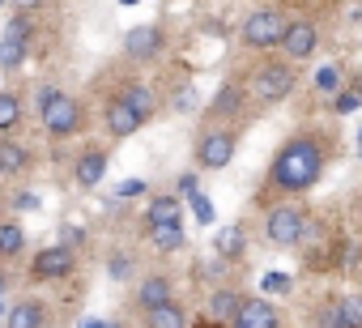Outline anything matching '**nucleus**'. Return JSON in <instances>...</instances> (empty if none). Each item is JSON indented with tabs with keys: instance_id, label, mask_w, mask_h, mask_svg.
Returning a JSON list of instances; mask_svg holds the SVG:
<instances>
[{
	"instance_id": "1",
	"label": "nucleus",
	"mask_w": 362,
	"mask_h": 328,
	"mask_svg": "<svg viewBox=\"0 0 362 328\" xmlns=\"http://www.w3.org/2000/svg\"><path fill=\"white\" fill-rule=\"evenodd\" d=\"M324 167H328V136L315 128H303L277 145V153L269 162V175H264V188L286 197V201L307 197L324 180Z\"/></svg>"
},
{
	"instance_id": "2",
	"label": "nucleus",
	"mask_w": 362,
	"mask_h": 328,
	"mask_svg": "<svg viewBox=\"0 0 362 328\" xmlns=\"http://www.w3.org/2000/svg\"><path fill=\"white\" fill-rule=\"evenodd\" d=\"M247 98L256 102V107H277V102H286L294 90H298V73H294V64L290 60H260L252 73H247Z\"/></svg>"
},
{
	"instance_id": "3",
	"label": "nucleus",
	"mask_w": 362,
	"mask_h": 328,
	"mask_svg": "<svg viewBox=\"0 0 362 328\" xmlns=\"http://www.w3.org/2000/svg\"><path fill=\"white\" fill-rule=\"evenodd\" d=\"M311 213L303 209V205H294V201H277V205H269L264 209V239L273 243V247H303L307 243V235H311Z\"/></svg>"
},
{
	"instance_id": "4",
	"label": "nucleus",
	"mask_w": 362,
	"mask_h": 328,
	"mask_svg": "<svg viewBox=\"0 0 362 328\" xmlns=\"http://www.w3.org/2000/svg\"><path fill=\"white\" fill-rule=\"evenodd\" d=\"M286 26H290V18H286L277 5H260V9H252V13L243 18L239 39H243V47H252V52H273V47L281 43Z\"/></svg>"
},
{
	"instance_id": "5",
	"label": "nucleus",
	"mask_w": 362,
	"mask_h": 328,
	"mask_svg": "<svg viewBox=\"0 0 362 328\" xmlns=\"http://www.w3.org/2000/svg\"><path fill=\"white\" fill-rule=\"evenodd\" d=\"M235 149H239V132L230 124H209L197 136V167L201 171H226Z\"/></svg>"
},
{
	"instance_id": "6",
	"label": "nucleus",
	"mask_w": 362,
	"mask_h": 328,
	"mask_svg": "<svg viewBox=\"0 0 362 328\" xmlns=\"http://www.w3.org/2000/svg\"><path fill=\"white\" fill-rule=\"evenodd\" d=\"M277 52H281V60H290V64L311 60V56L320 52V26H315L311 18H290V26H286Z\"/></svg>"
},
{
	"instance_id": "7",
	"label": "nucleus",
	"mask_w": 362,
	"mask_h": 328,
	"mask_svg": "<svg viewBox=\"0 0 362 328\" xmlns=\"http://www.w3.org/2000/svg\"><path fill=\"white\" fill-rule=\"evenodd\" d=\"M247 102H252V98H247V86H243V81H222V86H218V94H214V98H209V107H205V119H209V124L239 119Z\"/></svg>"
},
{
	"instance_id": "8",
	"label": "nucleus",
	"mask_w": 362,
	"mask_h": 328,
	"mask_svg": "<svg viewBox=\"0 0 362 328\" xmlns=\"http://www.w3.org/2000/svg\"><path fill=\"white\" fill-rule=\"evenodd\" d=\"M162 47H166L162 26H132V30L124 35V56H128L132 64H149V60H158Z\"/></svg>"
},
{
	"instance_id": "9",
	"label": "nucleus",
	"mask_w": 362,
	"mask_h": 328,
	"mask_svg": "<svg viewBox=\"0 0 362 328\" xmlns=\"http://www.w3.org/2000/svg\"><path fill=\"white\" fill-rule=\"evenodd\" d=\"M43 124H47V132L60 141V136H73L81 124H86V107L77 102V98H69V94H60L52 107H47V115H43Z\"/></svg>"
},
{
	"instance_id": "10",
	"label": "nucleus",
	"mask_w": 362,
	"mask_h": 328,
	"mask_svg": "<svg viewBox=\"0 0 362 328\" xmlns=\"http://www.w3.org/2000/svg\"><path fill=\"white\" fill-rule=\"evenodd\" d=\"M26 43H30V22H26V18H13V22L5 26V35H0V69H5V73L22 69Z\"/></svg>"
},
{
	"instance_id": "11",
	"label": "nucleus",
	"mask_w": 362,
	"mask_h": 328,
	"mask_svg": "<svg viewBox=\"0 0 362 328\" xmlns=\"http://www.w3.org/2000/svg\"><path fill=\"white\" fill-rule=\"evenodd\" d=\"M69 273H73V247H64V243L43 247L30 260V277L35 281H56V277H69Z\"/></svg>"
},
{
	"instance_id": "12",
	"label": "nucleus",
	"mask_w": 362,
	"mask_h": 328,
	"mask_svg": "<svg viewBox=\"0 0 362 328\" xmlns=\"http://www.w3.org/2000/svg\"><path fill=\"white\" fill-rule=\"evenodd\" d=\"M230 328H281V311H277L264 294H247Z\"/></svg>"
},
{
	"instance_id": "13",
	"label": "nucleus",
	"mask_w": 362,
	"mask_h": 328,
	"mask_svg": "<svg viewBox=\"0 0 362 328\" xmlns=\"http://www.w3.org/2000/svg\"><path fill=\"white\" fill-rule=\"evenodd\" d=\"M243 298L247 294H239L235 286H218L214 294H209V303H205V320H214V324H235V315H239V307H243Z\"/></svg>"
},
{
	"instance_id": "14",
	"label": "nucleus",
	"mask_w": 362,
	"mask_h": 328,
	"mask_svg": "<svg viewBox=\"0 0 362 328\" xmlns=\"http://www.w3.org/2000/svg\"><path fill=\"white\" fill-rule=\"evenodd\" d=\"M103 175H107V149H94V145H90V149L73 162V184L90 192V188L103 184Z\"/></svg>"
},
{
	"instance_id": "15",
	"label": "nucleus",
	"mask_w": 362,
	"mask_h": 328,
	"mask_svg": "<svg viewBox=\"0 0 362 328\" xmlns=\"http://www.w3.org/2000/svg\"><path fill=\"white\" fill-rule=\"evenodd\" d=\"M103 124H107V132H111L115 141H124V136H132L145 119H141V115H136V111H132V107L115 94V98L107 102V111H103Z\"/></svg>"
},
{
	"instance_id": "16",
	"label": "nucleus",
	"mask_w": 362,
	"mask_h": 328,
	"mask_svg": "<svg viewBox=\"0 0 362 328\" xmlns=\"http://www.w3.org/2000/svg\"><path fill=\"white\" fill-rule=\"evenodd\" d=\"M166 303H175V281L166 273H153L136 286V307L141 311H153V307H166Z\"/></svg>"
},
{
	"instance_id": "17",
	"label": "nucleus",
	"mask_w": 362,
	"mask_h": 328,
	"mask_svg": "<svg viewBox=\"0 0 362 328\" xmlns=\"http://www.w3.org/2000/svg\"><path fill=\"white\" fill-rule=\"evenodd\" d=\"M175 222H184V197H175V192L153 197L145 209V226H175Z\"/></svg>"
},
{
	"instance_id": "18",
	"label": "nucleus",
	"mask_w": 362,
	"mask_h": 328,
	"mask_svg": "<svg viewBox=\"0 0 362 328\" xmlns=\"http://www.w3.org/2000/svg\"><path fill=\"white\" fill-rule=\"evenodd\" d=\"M214 252H218L226 264L243 260V256H247V230H243V222H235V226H222V230L214 235Z\"/></svg>"
},
{
	"instance_id": "19",
	"label": "nucleus",
	"mask_w": 362,
	"mask_h": 328,
	"mask_svg": "<svg viewBox=\"0 0 362 328\" xmlns=\"http://www.w3.org/2000/svg\"><path fill=\"white\" fill-rule=\"evenodd\" d=\"M5 328H47V307L39 298H22V303L9 307Z\"/></svg>"
},
{
	"instance_id": "20",
	"label": "nucleus",
	"mask_w": 362,
	"mask_h": 328,
	"mask_svg": "<svg viewBox=\"0 0 362 328\" xmlns=\"http://www.w3.org/2000/svg\"><path fill=\"white\" fill-rule=\"evenodd\" d=\"M119 98H124V102H128V107H132V111H136V115H141L145 124H149V119L158 115V94H153V90H149L145 81H128V86L119 90Z\"/></svg>"
},
{
	"instance_id": "21",
	"label": "nucleus",
	"mask_w": 362,
	"mask_h": 328,
	"mask_svg": "<svg viewBox=\"0 0 362 328\" xmlns=\"http://www.w3.org/2000/svg\"><path fill=\"white\" fill-rule=\"evenodd\" d=\"M345 81H349V77H345V69H341V64H320V69H315V77H311V90H315L320 98H328V102H332V98L345 90Z\"/></svg>"
},
{
	"instance_id": "22",
	"label": "nucleus",
	"mask_w": 362,
	"mask_h": 328,
	"mask_svg": "<svg viewBox=\"0 0 362 328\" xmlns=\"http://www.w3.org/2000/svg\"><path fill=\"white\" fill-rule=\"evenodd\" d=\"M149 243H153V252H162V256L184 252V243H188L184 222H175V226H149Z\"/></svg>"
},
{
	"instance_id": "23",
	"label": "nucleus",
	"mask_w": 362,
	"mask_h": 328,
	"mask_svg": "<svg viewBox=\"0 0 362 328\" xmlns=\"http://www.w3.org/2000/svg\"><path fill=\"white\" fill-rule=\"evenodd\" d=\"M145 328H188V307L184 303H166L145 311Z\"/></svg>"
},
{
	"instance_id": "24",
	"label": "nucleus",
	"mask_w": 362,
	"mask_h": 328,
	"mask_svg": "<svg viewBox=\"0 0 362 328\" xmlns=\"http://www.w3.org/2000/svg\"><path fill=\"white\" fill-rule=\"evenodd\" d=\"M30 167V149L18 141H0V175H22Z\"/></svg>"
},
{
	"instance_id": "25",
	"label": "nucleus",
	"mask_w": 362,
	"mask_h": 328,
	"mask_svg": "<svg viewBox=\"0 0 362 328\" xmlns=\"http://www.w3.org/2000/svg\"><path fill=\"white\" fill-rule=\"evenodd\" d=\"M26 252V230L22 222H0V260H13Z\"/></svg>"
},
{
	"instance_id": "26",
	"label": "nucleus",
	"mask_w": 362,
	"mask_h": 328,
	"mask_svg": "<svg viewBox=\"0 0 362 328\" xmlns=\"http://www.w3.org/2000/svg\"><path fill=\"white\" fill-rule=\"evenodd\" d=\"M311 328H349L341 307H337V298H324V303L311 307Z\"/></svg>"
},
{
	"instance_id": "27",
	"label": "nucleus",
	"mask_w": 362,
	"mask_h": 328,
	"mask_svg": "<svg viewBox=\"0 0 362 328\" xmlns=\"http://www.w3.org/2000/svg\"><path fill=\"white\" fill-rule=\"evenodd\" d=\"M22 124V98L13 90H0V132H13Z\"/></svg>"
},
{
	"instance_id": "28",
	"label": "nucleus",
	"mask_w": 362,
	"mask_h": 328,
	"mask_svg": "<svg viewBox=\"0 0 362 328\" xmlns=\"http://www.w3.org/2000/svg\"><path fill=\"white\" fill-rule=\"evenodd\" d=\"M332 298H337L345 324L349 328H362V290H345V294H332Z\"/></svg>"
},
{
	"instance_id": "29",
	"label": "nucleus",
	"mask_w": 362,
	"mask_h": 328,
	"mask_svg": "<svg viewBox=\"0 0 362 328\" xmlns=\"http://www.w3.org/2000/svg\"><path fill=\"white\" fill-rule=\"evenodd\" d=\"M170 107H175V115H192V111L201 107V94H197V86H192V81H179V90L170 94Z\"/></svg>"
},
{
	"instance_id": "30",
	"label": "nucleus",
	"mask_w": 362,
	"mask_h": 328,
	"mask_svg": "<svg viewBox=\"0 0 362 328\" xmlns=\"http://www.w3.org/2000/svg\"><path fill=\"white\" fill-rule=\"evenodd\" d=\"M260 290L286 298V294H294V277H290V273H264V277H260Z\"/></svg>"
},
{
	"instance_id": "31",
	"label": "nucleus",
	"mask_w": 362,
	"mask_h": 328,
	"mask_svg": "<svg viewBox=\"0 0 362 328\" xmlns=\"http://www.w3.org/2000/svg\"><path fill=\"white\" fill-rule=\"evenodd\" d=\"M354 111H362V94L345 81V90L332 98V115H354Z\"/></svg>"
},
{
	"instance_id": "32",
	"label": "nucleus",
	"mask_w": 362,
	"mask_h": 328,
	"mask_svg": "<svg viewBox=\"0 0 362 328\" xmlns=\"http://www.w3.org/2000/svg\"><path fill=\"white\" fill-rule=\"evenodd\" d=\"M188 205H192V213H197V222H201V226H214V222H218V209H214V201H209L205 192H197Z\"/></svg>"
},
{
	"instance_id": "33",
	"label": "nucleus",
	"mask_w": 362,
	"mask_h": 328,
	"mask_svg": "<svg viewBox=\"0 0 362 328\" xmlns=\"http://www.w3.org/2000/svg\"><path fill=\"white\" fill-rule=\"evenodd\" d=\"M197 192H201V175H197V171H184V175L175 180V197H184V201H192Z\"/></svg>"
},
{
	"instance_id": "34",
	"label": "nucleus",
	"mask_w": 362,
	"mask_h": 328,
	"mask_svg": "<svg viewBox=\"0 0 362 328\" xmlns=\"http://www.w3.org/2000/svg\"><path fill=\"white\" fill-rule=\"evenodd\" d=\"M107 273H111V281H128L132 277V256H111V264H107Z\"/></svg>"
},
{
	"instance_id": "35",
	"label": "nucleus",
	"mask_w": 362,
	"mask_h": 328,
	"mask_svg": "<svg viewBox=\"0 0 362 328\" xmlns=\"http://www.w3.org/2000/svg\"><path fill=\"white\" fill-rule=\"evenodd\" d=\"M145 192H149V184H145V180H124V184L115 188V197H119V201H132V197H145Z\"/></svg>"
},
{
	"instance_id": "36",
	"label": "nucleus",
	"mask_w": 362,
	"mask_h": 328,
	"mask_svg": "<svg viewBox=\"0 0 362 328\" xmlns=\"http://www.w3.org/2000/svg\"><path fill=\"white\" fill-rule=\"evenodd\" d=\"M60 94H64V90H56V86H43V90H39V115H47V107H52Z\"/></svg>"
},
{
	"instance_id": "37",
	"label": "nucleus",
	"mask_w": 362,
	"mask_h": 328,
	"mask_svg": "<svg viewBox=\"0 0 362 328\" xmlns=\"http://www.w3.org/2000/svg\"><path fill=\"white\" fill-rule=\"evenodd\" d=\"M13 205H18V209H39V197H35V192H22Z\"/></svg>"
},
{
	"instance_id": "38",
	"label": "nucleus",
	"mask_w": 362,
	"mask_h": 328,
	"mask_svg": "<svg viewBox=\"0 0 362 328\" xmlns=\"http://www.w3.org/2000/svg\"><path fill=\"white\" fill-rule=\"evenodd\" d=\"M13 5H18V13H30V9H39V5H43V0H13Z\"/></svg>"
},
{
	"instance_id": "39",
	"label": "nucleus",
	"mask_w": 362,
	"mask_h": 328,
	"mask_svg": "<svg viewBox=\"0 0 362 328\" xmlns=\"http://www.w3.org/2000/svg\"><path fill=\"white\" fill-rule=\"evenodd\" d=\"M77 328H107V320H98V315H86V320H81Z\"/></svg>"
},
{
	"instance_id": "40",
	"label": "nucleus",
	"mask_w": 362,
	"mask_h": 328,
	"mask_svg": "<svg viewBox=\"0 0 362 328\" xmlns=\"http://www.w3.org/2000/svg\"><path fill=\"white\" fill-rule=\"evenodd\" d=\"M5 290H9V277H5V269H0V298H5Z\"/></svg>"
},
{
	"instance_id": "41",
	"label": "nucleus",
	"mask_w": 362,
	"mask_h": 328,
	"mask_svg": "<svg viewBox=\"0 0 362 328\" xmlns=\"http://www.w3.org/2000/svg\"><path fill=\"white\" fill-rule=\"evenodd\" d=\"M349 86H354V90L362 94V73H354V77H349Z\"/></svg>"
},
{
	"instance_id": "42",
	"label": "nucleus",
	"mask_w": 362,
	"mask_h": 328,
	"mask_svg": "<svg viewBox=\"0 0 362 328\" xmlns=\"http://www.w3.org/2000/svg\"><path fill=\"white\" fill-rule=\"evenodd\" d=\"M192 328H226V324H214V320H201V324H192Z\"/></svg>"
},
{
	"instance_id": "43",
	"label": "nucleus",
	"mask_w": 362,
	"mask_h": 328,
	"mask_svg": "<svg viewBox=\"0 0 362 328\" xmlns=\"http://www.w3.org/2000/svg\"><path fill=\"white\" fill-rule=\"evenodd\" d=\"M358 162H362V128H358Z\"/></svg>"
},
{
	"instance_id": "44",
	"label": "nucleus",
	"mask_w": 362,
	"mask_h": 328,
	"mask_svg": "<svg viewBox=\"0 0 362 328\" xmlns=\"http://www.w3.org/2000/svg\"><path fill=\"white\" fill-rule=\"evenodd\" d=\"M107 328H124V324H119V320H107Z\"/></svg>"
},
{
	"instance_id": "45",
	"label": "nucleus",
	"mask_w": 362,
	"mask_h": 328,
	"mask_svg": "<svg viewBox=\"0 0 362 328\" xmlns=\"http://www.w3.org/2000/svg\"><path fill=\"white\" fill-rule=\"evenodd\" d=\"M0 315H9V311H5V298H0Z\"/></svg>"
},
{
	"instance_id": "46",
	"label": "nucleus",
	"mask_w": 362,
	"mask_h": 328,
	"mask_svg": "<svg viewBox=\"0 0 362 328\" xmlns=\"http://www.w3.org/2000/svg\"><path fill=\"white\" fill-rule=\"evenodd\" d=\"M119 5H136V0H119Z\"/></svg>"
}]
</instances>
